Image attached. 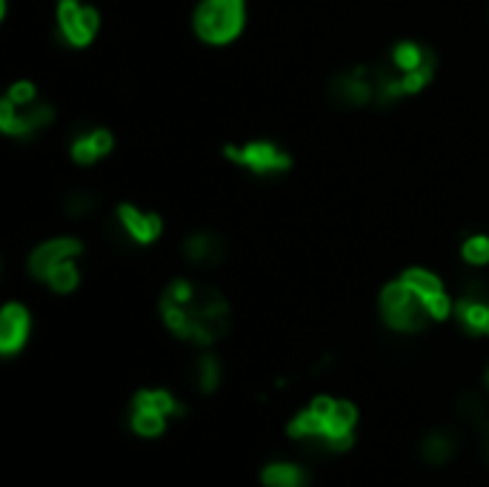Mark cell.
I'll return each instance as SVG.
<instances>
[{"label": "cell", "instance_id": "cell-22", "mask_svg": "<svg viewBox=\"0 0 489 487\" xmlns=\"http://www.w3.org/2000/svg\"><path fill=\"white\" fill-rule=\"evenodd\" d=\"M63 210L69 218H89L98 210V195L92 190H69V195L63 198Z\"/></svg>", "mask_w": 489, "mask_h": 487}, {"label": "cell", "instance_id": "cell-19", "mask_svg": "<svg viewBox=\"0 0 489 487\" xmlns=\"http://www.w3.org/2000/svg\"><path fill=\"white\" fill-rule=\"evenodd\" d=\"M455 450H458V442L449 430H432L427 438L421 442V459L427 464H447Z\"/></svg>", "mask_w": 489, "mask_h": 487}, {"label": "cell", "instance_id": "cell-16", "mask_svg": "<svg viewBox=\"0 0 489 487\" xmlns=\"http://www.w3.org/2000/svg\"><path fill=\"white\" fill-rule=\"evenodd\" d=\"M31 336V312L23 302H6L0 310V356H18Z\"/></svg>", "mask_w": 489, "mask_h": 487}, {"label": "cell", "instance_id": "cell-4", "mask_svg": "<svg viewBox=\"0 0 489 487\" xmlns=\"http://www.w3.org/2000/svg\"><path fill=\"white\" fill-rule=\"evenodd\" d=\"M58 121L52 101L40 95V86L29 77L12 81L0 95V135L12 140H35Z\"/></svg>", "mask_w": 489, "mask_h": 487}, {"label": "cell", "instance_id": "cell-2", "mask_svg": "<svg viewBox=\"0 0 489 487\" xmlns=\"http://www.w3.org/2000/svg\"><path fill=\"white\" fill-rule=\"evenodd\" d=\"M438 75V52L418 38H401L372 64L375 106L389 109L427 92Z\"/></svg>", "mask_w": 489, "mask_h": 487}, {"label": "cell", "instance_id": "cell-13", "mask_svg": "<svg viewBox=\"0 0 489 487\" xmlns=\"http://www.w3.org/2000/svg\"><path fill=\"white\" fill-rule=\"evenodd\" d=\"M86 244L77 239V235H52L40 244H35L26 256V273L31 281L43 284L46 275L52 273V266H58L67 258H84Z\"/></svg>", "mask_w": 489, "mask_h": 487}, {"label": "cell", "instance_id": "cell-12", "mask_svg": "<svg viewBox=\"0 0 489 487\" xmlns=\"http://www.w3.org/2000/svg\"><path fill=\"white\" fill-rule=\"evenodd\" d=\"M329 98L343 109H364L375 106V77L372 64H352L343 72H335L329 77Z\"/></svg>", "mask_w": 489, "mask_h": 487}, {"label": "cell", "instance_id": "cell-11", "mask_svg": "<svg viewBox=\"0 0 489 487\" xmlns=\"http://www.w3.org/2000/svg\"><path fill=\"white\" fill-rule=\"evenodd\" d=\"M455 321L467 336L489 338V281L469 275L455 295Z\"/></svg>", "mask_w": 489, "mask_h": 487}, {"label": "cell", "instance_id": "cell-20", "mask_svg": "<svg viewBox=\"0 0 489 487\" xmlns=\"http://www.w3.org/2000/svg\"><path fill=\"white\" fill-rule=\"evenodd\" d=\"M458 258L469 270H486L489 266V232H469L458 244Z\"/></svg>", "mask_w": 489, "mask_h": 487}, {"label": "cell", "instance_id": "cell-6", "mask_svg": "<svg viewBox=\"0 0 489 487\" xmlns=\"http://www.w3.org/2000/svg\"><path fill=\"white\" fill-rule=\"evenodd\" d=\"M249 23V0H198L192 9V32L203 46L224 50L238 43Z\"/></svg>", "mask_w": 489, "mask_h": 487}, {"label": "cell", "instance_id": "cell-21", "mask_svg": "<svg viewBox=\"0 0 489 487\" xmlns=\"http://www.w3.org/2000/svg\"><path fill=\"white\" fill-rule=\"evenodd\" d=\"M220 379H224V367H220V358L212 353H203L195 361V382L200 392H215L220 387Z\"/></svg>", "mask_w": 489, "mask_h": 487}, {"label": "cell", "instance_id": "cell-1", "mask_svg": "<svg viewBox=\"0 0 489 487\" xmlns=\"http://www.w3.org/2000/svg\"><path fill=\"white\" fill-rule=\"evenodd\" d=\"M157 312L172 336L200 350L227 338L232 327V307L227 295L207 281H195L189 275L172 278L164 287Z\"/></svg>", "mask_w": 489, "mask_h": 487}, {"label": "cell", "instance_id": "cell-23", "mask_svg": "<svg viewBox=\"0 0 489 487\" xmlns=\"http://www.w3.org/2000/svg\"><path fill=\"white\" fill-rule=\"evenodd\" d=\"M458 413H461L467 421H472V424H481V421L486 419V401H484L481 392L467 390L464 396L458 399Z\"/></svg>", "mask_w": 489, "mask_h": 487}, {"label": "cell", "instance_id": "cell-17", "mask_svg": "<svg viewBox=\"0 0 489 487\" xmlns=\"http://www.w3.org/2000/svg\"><path fill=\"white\" fill-rule=\"evenodd\" d=\"M84 273H81V258H67L58 266H52V273L46 275L43 287H49L55 295H72L77 287H81Z\"/></svg>", "mask_w": 489, "mask_h": 487}, {"label": "cell", "instance_id": "cell-15", "mask_svg": "<svg viewBox=\"0 0 489 487\" xmlns=\"http://www.w3.org/2000/svg\"><path fill=\"white\" fill-rule=\"evenodd\" d=\"M115 152V132L109 127H84L69 140V158L77 167H94Z\"/></svg>", "mask_w": 489, "mask_h": 487}, {"label": "cell", "instance_id": "cell-24", "mask_svg": "<svg viewBox=\"0 0 489 487\" xmlns=\"http://www.w3.org/2000/svg\"><path fill=\"white\" fill-rule=\"evenodd\" d=\"M486 382H489V373H486Z\"/></svg>", "mask_w": 489, "mask_h": 487}, {"label": "cell", "instance_id": "cell-3", "mask_svg": "<svg viewBox=\"0 0 489 487\" xmlns=\"http://www.w3.org/2000/svg\"><path fill=\"white\" fill-rule=\"evenodd\" d=\"M355 424H358V410L352 401L315 396L307 410H301L289 421L287 433L295 442H307L329 453H343L355 445Z\"/></svg>", "mask_w": 489, "mask_h": 487}, {"label": "cell", "instance_id": "cell-18", "mask_svg": "<svg viewBox=\"0 0 489 487\" xmlns=\"http://www.w3.org/2000/svg\"><path fill=\"white\" fill-rule=\"evenodd\" d=\"M261 482L266 487H307L309 476L301 464H292V462H272L263 467Z\"/></svg>", "mask_w": 489, "mask_h": 487}, {"label": "cell", "instance_id": "cell-10", "mask_svg": "<svg viewBox=\"0 0 489 487\" xmlns=\"http://www.w3.org/2000/svg\"><path fill=\"white\" fill-rule=\"evenodd\" d=\"M112 224L115 232L126 244H132L138 249H147L152 244H157L166 232V221L161 212L155 210H144L138 207L135 201H120L112 210Z\"/></svg>", "mask_w": 489, "mask_h": 487}, {"label": "cell", "instance_id": "cell-14", "mask_svg": "<svg viewBox=\"0 0 489 487\" xmlns=\"http://www.w3.org/2000/svg\"><path fill=\"white\" fill-rule=\"evenodd\" d=\"M181 256L186 264L200 266V270H212L220 266L229 256V244L218 230H195L181 241Z\"/></svg>", "mask_w": 489, "mask_h": 487}, {"label": "cell", "instance_id": "cell-5", "mask_svg": "<svg viewBox=\"0 0 489 487\" xmlns=\"http://www.w3.org/2000/svg\"><path fill=\"white\" fill-rule=\"evenodd\" d=\"M378 316L401 336H415L423 333L435 321V304L430 295H423L413 281L404 278L401 273L396 278H389L387 284L378 293Z\"/></svg>", "mask_w": 489, "mask_h": 487}, {"label": "cell", "instance_id": "cell-8", "mask_svg": "<svg viewBox=\"0 0 489 487\" xmlns=\"http://www.w3.org/2000/svg\"><path fill=\"white\" fill-rule=\"evenodd\" d=\"M103 29L101 9L89 0H55V32L69 50H89Z\"/></svg>", "mask_w": 489, "mask_h": 487}, {"label": "cell", "instance_id": "cell-7", "mask_svg": "<svg viewBox=\"0 0 489 487\" xmlns=\"http://www.w3.org/2000/svg\"><path fill=\"white\" fill-rule=\"evenodd\" d=\"M220 155L252 178H280L295 167L292 152L272 138H249L241 144H224Z\"/></svg>", "mask_w": 489, "mask_h": 487}, {"label": "cell", "instance_id": "cell-9", "mask_svg": "<svg viewBox=\"0 0 489 487\" xmlns=\"http://www.w3.org/2000/svg\"><path fill=\"white\" fill-rule=\"evenodd\" d=\"M181 413H183V404L175 399V392H169L164 387L138 390L132 396V407H129V428L138 436L155 438L166 430L169 416H181Z\"/></svg>", "mask_w": 489, "mask_h": 487}]
</instances>
